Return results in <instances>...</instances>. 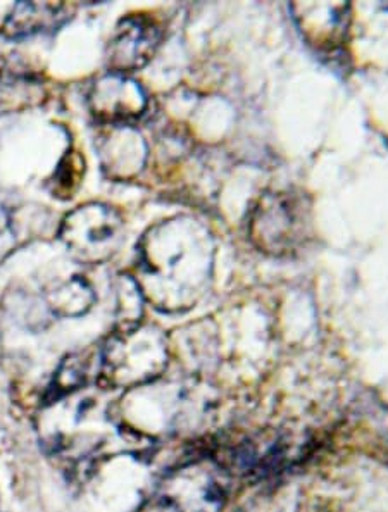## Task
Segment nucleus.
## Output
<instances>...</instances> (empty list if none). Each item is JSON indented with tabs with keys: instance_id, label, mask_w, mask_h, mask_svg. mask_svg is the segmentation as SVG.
<instances>
[{
	"instance_id": "nucleus-1",
	"label": "nucleus",
	"mask_w": 388,
	"mask_h": 512,
	"mask_svg": "<svg viewBox=\"0 0 388 512\" xmlns=\"http://www.w3.org/2000/svg\"><path fill=\"white\" fill-rule=\"evenodd\" d=\"M211 233L192 218L163 221L138 245L137 285L144 299L164 313L194 306L206 292L213 269Z\"/></svg>"
},
{
	"instance_id": "nucleus-2",
	"label": "nucleus",
	"mask_w": 388,
	"mask_h": 512,
	"mask_svg": "<svg viewBox=\"0 0 388 512\" xmlns=\"http://www.w3.org/2000/svg\"><path fill=\"white\" fill-rule=\"evenodd\" d=\"M168 361V340L159 328L119 326L102 347L97 381L102 388L135 390L161 378Z\"/></svg>"
},
{
	"instance_id": "nucleus-3",
	"label": "nucleus",
	"mask_w": 388,
	"mask_h": 512,
	"mask_svg": "<svg viewBox=\"0 0 388 512\" xmlns=\"http://www.w3.org/2000/svg\"><path fill=\"white\" fill-rule=\"evenodd\" d=\"M99 413L97 399L88 394L87 387L45 399L37 418L40 444L49 456L68 463L92 461L104 444L102 433L90 430Z\"/></svg>"
},
{
	"instance_id": "nucleus-4",
	"label": "nucleus",
	"mask_w": 388,
	"mask_h": 512,
	"mask_svg": "<svg viewBox=\"0 0 388 512\" xmlns=\"http://www.w3.org/2000/svg\"><path fill=\"white\" fill-rule=\"evenodd\" d=\"M309 228V209L304 197L273 192L257 200L249 218V237L257 249L273 256L297 249Z\"/></svg>"
},
{
	"instance_id": "nucleus-5",
	"label": "nucleus",
	"mask_w": 388,
	"mask_h": 512,
	"mask_svg": "<svg viewBox=\"0 0 388 512\" xmlns=\"http://www.w3.org/2000/svg\"><path fill=\"white\" fill-rule=\"evenodd\" d=\"M228 495L223 469L213 461H190L169 471L157 485V504L166 512H221Z\"/></svg>"
},
{
	"instance_id": "nucleus-6",
	"label": "nucleus",
	"mask_w": 388,
	"mask_h": 512,
	"mask_svg": "<svg viewBox=\"0 0 388 512\" xmlns=\"http://www.w3.org/2000/svg\"><path fill=\"white\" fill-rule=\"evenodd\" d=\"M59 237L76 261L104 263L123 244L125 221L113 207L90 202L64 218Z\"/></svg>"
},
{
	"instance_id": "nucleus-7",
	"label": "nucleus",
	"mask_w": 388,
	"mask_h": 512,
	"mask_svg": "<svg viewBox=\"0 0 388 512\" xmlns=\"http://www.w3.org/2000/svg\"><path fill=\"white\" fill-rule=\"evenodd\" d=\"M161 44V28L147 16H128L114 28L107 44V66L111 73L126 75L144 68Z\"/></svg>"
},
{
	"instance_id": "nucleus-8",
	"label": "nucleus",
	"mask_w": 388,
	"mask_h": 512,
	"mask_svg": "<svg viewBox=\"0 0 388 512\" xmlns=\"http://www.w3.org/2000/svg\"><path fill=\"white\" fill-rule=\"evenodd\" d=\"M88 107L102 123L126 126L144 114L147 95L140 83L126 75L109 71L90 88Z\"/></svg>"
},
{
	"instance_id": "nucleus-9",
	"label": "nucleus",
	"mask_w": 388,
	"mask_h": 512,
	"mask_svg": "<svg viewBox=\"0 0 388 512\" xmlns=\"http://www.w3.org/2000/svg\"><path fill=\"white\" fill-rule=\"evenodd\" d=\"M297 28L309 44L320 50L344 44L351 26V6L330 2H297L290 6Z\"/></svg>"
},
{
	"instance_id": "nucleus-10",
	"label": "nucleus",
	"mask_w": 388,
	"mask_h": 512,
	"mask_svg": "<svg viewBox=\"0 0 388 512\" xmlns=\"http://www.w3.org/2000/svg\"><path fill=\"white\" fill-rule=\"evenodd\" d=\"M68 18L64 4L54 2H0V35L25 38L52 32Z\"/></svg>"
},
{
	"instance_id": "nucleus-11",
	"label": "nucleus",
	"mask_w": 388,
	"mask_h": 512,
	"mask_svg": "<svg viewBox=\"0 0 388 512\" xmlns=\"http://www.w3.org/2000/svg\"><path fill=\"white\" fill-rule=\"evenodd\" d=\"M45 302L56 318H80L94 306L95 292L88 281L75 276L49 290Z\"/></svg>"
},
{
	"instance_id": "nucleus-12",
	"label": "nucleus",
	"mask_w": 388,
	"mask_h": 512,
	"mask_svg": "<svg viewBox=\"0 0 388 512\" xmlns=\"http://www.w3.org/2000/svg\"><path fill=\"white\" fill-rule=\"evenodd\" d=\"M82 387H87V363L80 356L66 357L54 375L47 399L69 394Z\"/></svg>"
},
{
	"instance_id": "nucleus-13",
	"label": "nucleus",
	"mask_w": 388,
	"mask_h": 512,
	"mask_svg": "<svg viewBox=\"0 0 388 512\" xmlns=\"http://www.w3.org/2000/svg\"><path fill=\"white\" fill-rule=\"evenodd\" d=\"M13 244L14 233L13 228H11V221H9V216L4 211V207L0 204V259L6 256Z\"/></svg>"
}]
</instances>
